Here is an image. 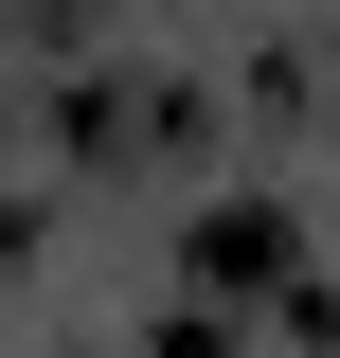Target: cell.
<instances>
[{
	"label": "cell",
	"instance_id": "cell-1",
	"mask_svg": "<svg viewBox=\"0 0 340 358\" xmlns=\"http://www.w3.org/2000/svg\"><path fill=\"white\" fill-rule=\"evenodd\" d=\"M72 143H90V162H162V143H179V90H162V72L72 90Z\"/></svg>",
	"mask_w": 340,
	"mask_h": 358
},
{
	"label": "cell",
	"instance_id": "cell-2",
	"mask_svg": "<svg viewBox=\"0 0 340 358\" xmlns=\"http://www.w3.org/2000/svg\"><path fill=\"white\" fill-rule=\"evenodd\" d=\"M287 268H304L287 197H233V215H197V287H287Z\"/></svg>",
	"mask_w": 340,
	"mask_h": 358
}]
</instances>
